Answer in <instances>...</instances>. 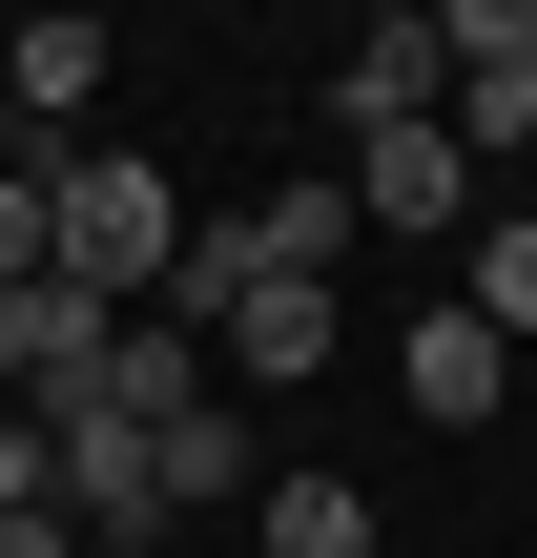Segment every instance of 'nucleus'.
<instances>
[{"label":"nucleus","mask_w":537,"mask_h":558,"mask_svg":"<svg viewBox=\"0 0 537 558\" xmlns=\"http://www.w3.org/2000/svg\"><path fill=\"white\" fill-rule=\"evenodd\" d=\"M393 393H414L435 435H476V414H517V352H497L476 311H414V331H393Z\"/></svg>","instance_id":"obj_6"},{"label":"nucleus","mask_w":537,"mask_h":558,"mask_svg":"<svg viewBox=\"0 0 537 558\" xmlns=\"http://www.w3.org/2000/svg\"><path fill=\"white\" fill-rule=\"evenodd\" d=\"M103 331H124V311H83L62 269H41V290H0V414H83V373H103Z\"/></svg>","instance_id":"obj_3"},{"label":"nucleus","mask_w":537,"mask_h":558,"mask_svg":"<svg viewBox=\"0 0 537 558\" xmlns=\"http://www.w3.org/2000/svg\"><path fill=\"white\" fill-rule=\"evenodd\" d=\"M248 538H269V558H373V497H352V476H269Z\"/></svg>","instance_id":"obj_12"},{"label":"nucleus","mask_w":537,"mask_h":558,"mask_svg":"<svg viewBox=\"0 0 537 558\" xmlns=\"http://www.w3.org/2000/svg\"><path fill=\"white\" fill-rule=\"evenodd\" d=\"M41 269H62L83 311H166V269H186V186H166L145 145H62V166H41Z\"/></svg>","instance_id":"obj_1"},{"label":"nucleus","mask_w":537,"mask_h":558,"mask_svg":"<svg viewBox=\"0 0 537 558\" xmlns=\"http://www.w3.org/2000/svg\"><path fill=\"white\" fill-rule=\"evenodd\" d=\"M41 435H62V538H166V476H145V435H124V414H41Z\"/></svg>","instance_id":"obj_4"},{"label":"nucleus","mask_w":537,"mask_h":558,"mask_svg":"<svg viewBox=\"0 0 537 558\" xmlns=\"http://www.w3.org/2000/svg\"><path fill=\"white\" fill-rule=\"evenodd\" d=\"M331 186H352V228H393V248H414V228H476V166H455V124H373Z\"/></svg>","instance_id":"obj_2"},{"label":"nucleus","mask_w":537,"mask_h":558,"mask_svg":"<svg viewBox=\"0 0 537 558\" xmlns=\"http://www.w3.org/2000/svg\"><path fill=\"white\" fill-rule=\"evenodd\" d=\"M103 62H124V41H103L83 0H41V21L0 41V104H21V124H83V104H103Z\"/></svg>","instance_id":"obj_8"},{"label":"nucleus","mask_w":537,"mask_h":558,"mask_svg":"<svg viewBox=\"0 0 537 558\" xmlns=\"http://www.w3.org/2000/svg\"><path fill=\"white\" fill-rule=\"evenodd\" d=\"M228 228H248V269H269V290H331V269H352V248H373V228H352V186H331V166H310V186H269V207H228Z\"/></svg>","instance_id":"obj_9"},{"label":"nucleus","mask_w":537,"mask_h":558,"mask_svg":"<svg viewBox=\"0 0 537 558\" xmlns=\"http://www.w3.org/2000/svg\"><path fill=\"white\" fill-rule=\"evenodd\" d=\"M207 373H248V393H310V373H331V290H269V269H248V290L207 311Z\"/></svg>","instance_id":"obj_5"},{"label":"nucleus","mask_w":537,"mask_h":558,"mask_svg":"<svg viewBox=\"0 0 537 558\" xmlns=\"http://www.w3.org/2000/svg\"><path fill=\"white\" fill-rule=\"evenodd\" d=\"M455 311H476L497 352H537V207H517V228H476V269H455Z\"/></svg>","instance_id":"obj_13"},{"label":"nucleus","mask_w":537,"mask_h":558,"mask_svg":"<svg viewBox=\"0 0 537 558\" xmlns=\"http://www.w3.org/2000/svg\"><path fill=\"white\" fill-rule=\"evenodd\" d=\"M145 476H166V538L228 518V497H269V476H248V393H186V414L145 435Z\"/></svg>","instance_id":"obj_7"},{"label":"nucleus","mask_w":537,"mask_h":558,"mask_svg":"<svg viewBox=\"0 0 537 558\" xmlns=\"http://www.w3.org/2000/svg\"><path fill=\"white\" fill-rule=\"evenodd\" d=\"M186 393H207V352H186L166 311H124V331H103V373H83V414H124V435H166Z\"/></svg>","instance_id":"obj_11"},{"label":"nucleus","mask_w":537,"mask_h":558,"mask_svg":"<svg viewBox=\"0 0 537 558\" xmlns=\"http://www.w3.org/2000/svg\"><path fill=\"white\" fill-rule=\"evenodd\" d=\"M0 166H21V104H0Z\"/></svg>","instance_id":"obj_15"},{"label":"nucleus","mask_w":537,"mask_h":558,"mask_svg":"<svg viewBox=\"0 0 537 558\" xmlns=\"http://www.w3.org/2000/svg\"><path fill=\"white\" fill-rule=\"evenodd\" d=\"M517 393H537V352H517Z\"/></svg>","instance_id":"obj_16"},{"label":"nucleus","mask_w":537,"mask_h":558,"mask_svg":"<svg viewBox=\"0 0 537 558\" xmlns=\"http://www.w3.org/2000/svg\"><path fill=\"white\" fill-rule=\"evenodd\" d=\"M331 124H352V145H373V124H435V21H414V0L331 62Z\"/></svg>","instance_id":"obj_10"},{"label":"nucleus","mask_w":537,"mask_h":558,"mask_svg":"<svg viewBox=\"0 0 537 558\" xmlns=\"http://www.w3.org/2000/svg\"><path fill=\"white\" fill-rule=\"evenodd\" d=\"M0 290H41V166H0Z\"/></svg>","instance_id":"obj_14"}]
</instances>
